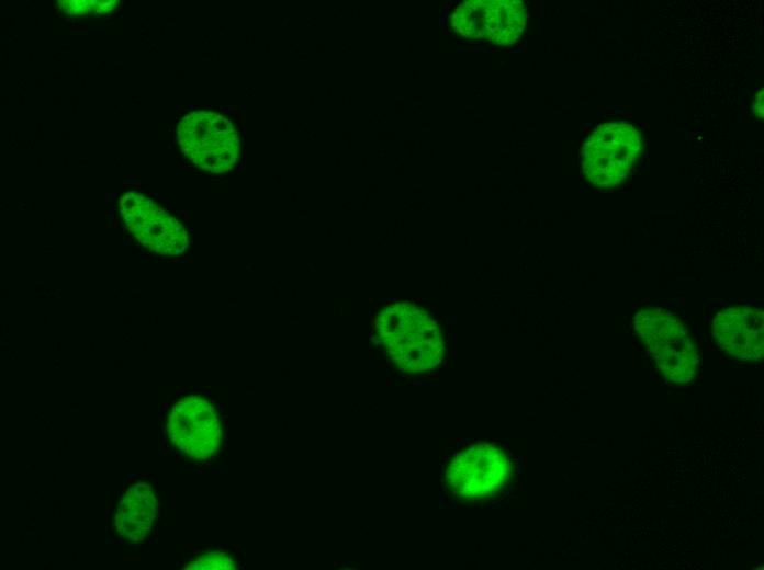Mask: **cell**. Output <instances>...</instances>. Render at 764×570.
<instances>
[{
	"label": "cell",
	"mask_w": 764,
	"mask_h": 570,
	"mask_svg": "<svg viewBox=\"0 0 764 570\" xmlns=\"http://www.w3.org/2000/svg\"><path fill=\"white\" fill-rule=\"evenodd\" d=\"M526 22V5L517 0L465 1L450 15V24L460 36L501 46L516 43Z\"/></svg>",
	"instance_id": "obj_6"
},
{
	"label": "cell",
	"mask_w": 764,
	"mask_h": 570,
	"mask_svg": "<svg viewBox=\"0 0 764 570\" xmlns=\"http://www.w3.org/2000/svg\"><path fill=\"white\" fill-rule=\"evenodd\" d=\"M59 8L66 15L86 16L102 15L111 12L117 1L115 0H67L58 1Z\"/></svg>",
	"instance_id": "obj_11"
},
{
	"label": "cell",
	"mask_w": 764,
	"mask_h": 570,
	"mask_svg": "<svg viewBox=\"0 0 764 570\" xmlns=\"http://www.w3.org/2000/svg\"><path fill=\"white\" fill-rule=\"evenodd\" d=\"M633 323L667 381L686 384L693 379L698 354L678 318L661 308L649 307L634 316Z\"/></svg>",
	"instance_id": "obj_4"
},
{
	"label": "cell",
	"mask_w": 764,
	"mask_h": 570,
	"mask_svg": "<svg viewBox=\"0 0 764 570\" xmlns=\"http://www.w3.org/2000/svg\"><path fill=\"white\" fill-rule=\"evenodd\" d=\"M157 498L146 482H137L123 493L115 514L117 535L130 542L144 540L156 518Z\"/></svg>",
	"instance_id": "obj_10"
},
{
	"label": "cell",
	"mask_w": 764,
	"mask_h": 570,
	"mask_svg": "<svg viewBox=\"0 0 764 570\" xmlns=\"http://www.w3.org/2000/svg\"><path fill=\"white\" fill-rule=\"evenodd\" d=\"M374 335L392 364L407 375L434 371L446 355L437 320L409 301L383 307L374 319Z\"/></svg>",
	"instance_id": "obj_1"
},
{
	"label": "cell",
	"mask_w": 764,
	"mask_h": 570,
	"mask_svg": "<svg viewBox=\"0 0 764 570\" xmlns=\"http://www.w3.org/2000/svg\"><path fill=\"white\" fill-rule=\"evenodd\" d=\"M641 152V135L632 124L621 121L603 123L583 144V173L595 186H617L632 173Z\"/></svg>",
	"instance_id": "obj_2"
},
{
	"label": "cell",
	"mask_w": 764,
	"mask_h": 570,
	"mask_svg": "<svg viewBox=\"0 0 764 570\" xmlns=\"http://www.w3.org/2000/svg\"><path fill=\"white\" fill-rule=\"evenodd\" d=\"M753 112H754L755 116H756L759 119H762V118H763V116H764V92H763V88H761V89L756 92V94H755V96H754V101H753Z\"/></svg>",
	"instance_id": "obj_13"
},
{
	"label": "cell",
	"mask_w": 764,
	"mask_h": 570,
	"mask_svg": "<svg viewBox=\"0 0 764 570\" xmlns=\"http://www.w3.org/2000/svg\"><path fill=\"white\" fill-rule=\"evenodd\" d=\"M236 568L233 557L226 552H206L189 565L194 570H232Z\"/></svg>",
	"instance_id": "obj_12"
},
{
	"label": "cell",
	"mask_w": 764,
	"mask_h": 570,
	"mask_svg": "<svg viewBox=\"0 0 764 570\" xmlns=\"http://www.w3.org/2000/svg\"><path fill=\"white\" fill-rule=\"evenodd\" d=\"M177 138L183 153L206 172L224 173L237 161L240 140L232 122L221 114L194 111L186 115Z\"/></svg>",
	"instance_id": "obj_5"
},
{
	"label": "cell",
	"mask_w": 764,
	"mask_h": 570,
	"mask_svg": "<svg viewBox=\"0 0 764 570\" xmlns=\"http://www.w3.org/2000/svg\"><path fill=\"white\" fill-rule=\"evenodd\" d=\"M513 471V460L501 446L476 442L451 457L445 481L458 500L480 502L501 492L510 481Z\"/></svg>",
	"instance_id": "obj_3"
},
{
	"label": "cell",
	"mask_w": 764,
	"mask_h": 570,
	"mask_svg": "<svg viewBox=\"0 0 764 570\" xmlns=\"http://www.w3.org/2000/svg\"><path fill=\"white\" fill-rule=\"evenodd\" d=\"M712 335L718 346L740 361H757L764 352L762 309L739 305L726 308L712 320Z\"/></svg>",
	"instance_id": "obj_9"
},
{
	"label": "cell",
	"mask_w": 764,
	"mask_h": 570,
	"mask_svg": "<svg viewBox=\"0 0 764 570\" xmlns=\"http://www.w3.org/2000/svg\"><path fill=\"white\" fill-rule=\"evenodd\" d=\"M120 213L127 230L144 248L166 256L179 255L187 249L186 228L150 197L130 191L120 200Z\"/></svg>",
	"instance_id": "obj_8"
},
{
	"label": "cell",
	"mask_w": 764,
	"mask_h": 570,
	"mask_svg": "<svg viewBox=\"0 0 764 570\" xmlns=\"http://www.w3.org/2000/svg\"><path fill=\"white\" fill-rule=\"evenodd\" d=\"M167 433L172 445L193 460L214 456L223 441L220 414L200 395H190L173 404L167 419Z\"/></svg>",
	"instance_id": "obj_7"
}]
</instances>
